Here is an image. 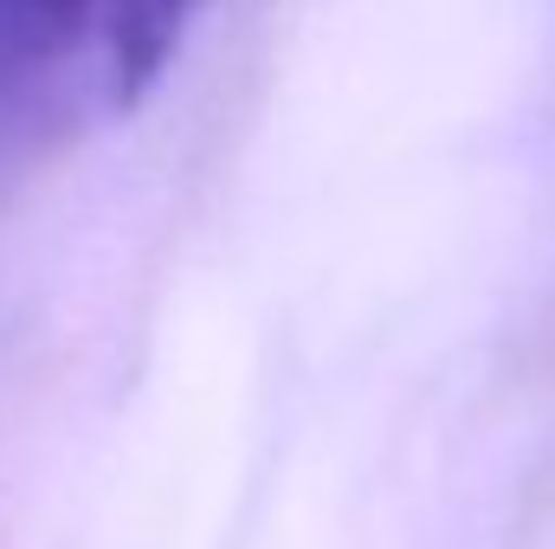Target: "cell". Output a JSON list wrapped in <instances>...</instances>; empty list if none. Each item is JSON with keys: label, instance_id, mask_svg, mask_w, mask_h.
I'll return each instance as SVG.
<instances>
[{"label": "cell", "instance_id": "cell-1", "mask_svg": "<svg viewBox=\"0 0 555 549\" xmlns=\"http://www.w3.org/2000/svg\"><path fill=\"white\" fill-rule=\"evenodd\" d=\"M207 0H0V130L65 142L130 117Z\"/></svg>", "mask_w": 555, "mask_h": 549}]
</instances>
